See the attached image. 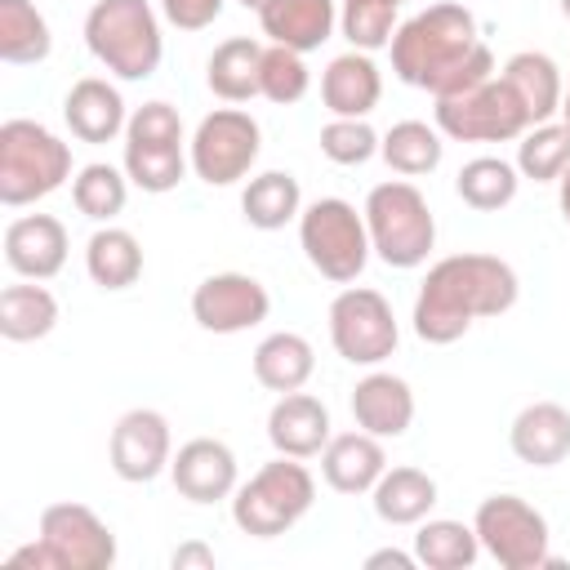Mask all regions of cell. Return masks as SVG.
Masks as SVG:
<instances>
[{
  "instance_id": "cell-1",
  "label": "cell",
  "mask_w": 570,
  "mask_h": 570,
  "mask_svg": "<svg viewBox=\"0 0 570 570\" xmlns=\"http://www.w3.org/2000/svg\"><path fill=\"white\" fill-rule=\"evenodd\" d=\"M387 49L396 80L428 89L432 98L463 94L494 76V53L476 31V13L459 0H436L405 18Z\"/></svg>"
},
{
  "instance_id": "cell-2",
  "label": "cell",
  "mask_w": 570,
  "mask_h": 570,
  "mask_svg": "<svg viewBox=\"0 0 570 570\" xmlns=\"http://www.w3.org/2000/svg\"><path fill=\"white\" fill-rule=\"evenodd\" d=\"M521 294L512 263L499 254H450L428 267L419 298H414V334L432 347L459 343L472 321L503 316Z\"/></svg>"
},
{
  "instance_id": "cell-3",
  "label": "cell",
  "mask_w": 570,
  "mask_h": 570,
  "mask_svg": "<svg viewBox=\"0 0 570 570\" xmlns=\"http://www.w3.org/2000/svg\"><path fill=\"white\" fill-rule=\"evenodd\" d=\"M85 45L116 80L156 76L165 53L151 0H94V9L85 13Z\"/></svg>"
},
{
  "instance_id": "cell-4",
  "label": "cell",
  "mask_w": 570,
  "mask_h": 570,
  "mask_svg": "<svg viewBox=\"0 0 570 570\" xmlns=\"http://www.w3.org/2000/svg\"><path fill=\"white\" fill-rule=\"evenodd\" d=\"M71 178V147L40 120L13 116L0 125V205H36Z\"/></svg>"
},
{
  "instance_id": "cell-5",
  "label": "cell",
  "mask_w": 570,
  "mask_h": 570,
  "mask_svg": "<svg viewBox=\"0 0 570 570\" xmlns=\"http://www.w3.org/2000/svg\"><path fill=\"white\" fill-rule=\"evenodd\" d=\"M361 214L370 227V245L387 267L410 272V267L428 263V254L436 245V218L428 209V196L414 183L392 178V183L370 187Z\"/></svg>"
},
{
  "instance_id": "cell-6",
  "label": "cell",
  "mask_w": 570,
  "mask_h": 570,
  "mask_svg": "<svg viewBox=\"0 0 570 570\" xmlns=\"http://www.w3.org/2000/svg\"><path fill=\"white\" fill-rule=\"evenodd\" d=\"M312 503H316L312 472L298 459L276 454L245 485H236V494H232V521L245 534H254V539H276L285 530H294L312 512Z\"/></svg>"
},
{
  "instance_id": "cell-7",
  "label": "cell",
  "mask_w": 570,
  "mask_h": 570,
  "mask_svg": "<svg viewBox=\"0 0 570 570\" xmlns=\"http://www.w3.org/2000/svg\"><path fill=\"white\" fill-rule=\"evenodd\" d=\"M298 245L307 263L334 285H352L374 254L365 214H356V205L343 196H321L298 214Z\"/></svg>"
},
{
  "instance_id": "cell-8",
  "label": "cell",
  "mask_w": 570,
  "mask_h": 570,
  "mask_svg": "<svg viewBox=\"0 0 570 570\" xmlns=\"http://www.w3.org/2000/svg\"><path fill=\"white\" fill-rule=\"evenodd\" d=\"M191 160L183 151V120L169 102H142L125 125V174L134 187L165 196L187 178Z\"/></svg>"
},
{
  "instance_id": "cell-9",
  "label": "cell",
  "mask_w": 570,
  "mask_h": 570,
  "mask_svg": "<svg viewBox=\"0 0 570 570\" xmlns=\"http://www.w3.org/2000/svg\"><path fill=\"white\" fill-rule=\"evenodd\" d=\"M436 129L454 142H512L530 129V111L503 76L436 98Z\"/></svg>"
},
{
  "instance_id": "cell-10",
  "label": "cell",
  "mask_w": 570,
  "mask_h": 570,
  "mask_svg": "<svg viewBox=\"0 0 570 570\" xmlns=\"http://www.w3.org/2000/svg\"><path fill=\"white\" fill-rule=\"evenodd\" d=\"M330 343L347 365H365V370L383 365L401 343L392 303L370 285L338 289L330 303Z\"/></svg>"
},
{
  "instance_id": "cell-11",
  "label": "cell",
  "mask_w": 570,
  "mask_h": 570,
  "mask_svg": "<svg viewBox=\"0 0 570 570\" xmlns=\"http://www.w3.org/2000/svg\"><path fill=\"white\" fill-rule=\"evenodd\" d=\"M258 151H263V129H258V120H254L249 111H240V107H218V111H209V116L196 125L191 142H187L191 174H196L200 183H209V187H232V183H240V178L254 169Z\"/></svg>"
},
{
  "instance_id": "cell-12",
  "label": "cell",
  "mask_w": 570,
  "mask_h": 570,
  "mask_svg": "<svg viewBox=\"0 0 570 570\" xmlns=\"http://www.w3.org/2000/svg\"><path fill=\"white\" fill-rule=\"evenodd\" d=\"M472 530L481 539V548L503 566V570H534L548 566V517L525 503L521 494H490L476 503Z\"/></svg>"
},
{
  "instance_id": "cell-13",
  "label": "cell",
  "mask_w": 570,
  "mask_h": 570,
  "mask_svg": "<svg viewBox=\"0 0 570 570\" xmlns=\"http://www.w3.org/2000/svg\"><path fill=\"white\" fill-rule=\"evenodd\" d=\"M49 548L53 570H111L116 566V534L111 525L85 503H49L40 512V534Z\"/></svg>"
},
{
  "instance_id": "cell-14",
  "label": "cell",
  "mask_w": 570,
  "mask_h": 570,
  "mask_svg": "<svg viewBox=\"0 0 570 570\" xmlns=\"http://www.w3.org/2000/svg\"><path fill=\"white\" fill-rule=\"evenodd\" d=\"M272 294L249 272H214L191 289V321L209 334H240L263 325Z\"/></svg>"
},
{
  "instance_id": "cell-15",
  "label": "cell",
  "mask_w": 570,
  "mask_h": 570,
  "mask_svg": "<svg viewBox=\"0 0 570 570\" xmlns=\"http://www.w3.org/2000/svg\"><path fill=\"white\" fill-rule=\"evenodd\" d=\"M107 459H111V472L129 485H142V481H156L169 459H174V432H169V419L160 410H125L111 428V441H107Z\"/></svg>"
},
{
  "instance_id": "cell-16",
  "label": "cell",
  "mask_w": 570,
  "mask_h": 570,
  "mask_svg": "<svg viewBox=\"0 0 570 570\" xmlns=\"http://www.w3.org/2000/svg\"><path fill=\"white\" fill-rule=\"evenodd\" d=\"M174 490L191 503H218L236 494V454L218 436H191L169 459Z\"/></svg>"
},
{
  "instance_id": "cell-17",
  "label": "cell",
  "mask_w": 570,
  "mask_h": 570,
  "mask_svg": "<svg viewBox=\"0 0 570 570\" xmlns=\"http://www.w3.org/2000/svg\"><path fill=\"white\" fill-rule=\"evenodd\" d=\"M4 263L22 281H49L67 267V227L53 214H22L4 227Z\"/></svg>"
},
{
  "instance_id": "cell-18",
  "label": "cell",
  "mask_w": 570,
  "mask_h": 570,
  "mask_svg": "<svg viewBox=\"0 0 570 570\" xmlns=\"http://www.w3.org/2000/svg\"><path fill=\"white\" fill-rule=\"evenodd\" d=\"M352 419L361 432L379 436V441H396L410 432L414 423V392L401 374L387 370H370L356 387H352Z\"/></svg>"
},
{
  "instance_id": "cell-19",
  "label": "cell",
  "mask_w": 570,
  "mask_h": 570,
  "mask_svg": "<svg viewBox=\"0 0 570 570\" xmlns=\"http://www.w3.org/2000/svg\"><path fill=\"white\" fill-rule=\"evenodd\" d=\"M330 410L312 392H281V401L267 414V441L276 454L289 459H316L330 445Z\"/></svg>"
},
{
  "instance_id": "cell-20",
  "label": "cell",
  "mask_w": 570,
  "mask_h": 570,
  "mask_svg": "<svg viewBox=\"0 0 570 570\" xmlns=\"http://www.w3.org/2000/svg\"><path fill=\"white\" fill-rule=\"evenodd\" d=\"M379 98H383V71L365 49H347L330 58V67L321 71V102L330 116L365 120L379 107Z\"/></svg>"
},
{
  "instance_id": "cell-21",
  "label": "cell",
  "mask_w": 570,
  "mask_h": 570,
  "mask_svg": "<svg viewBox=\"0 0 570 570\" xmlns=\"http://www.w3.org/2000/svg\"><path fill=\"white\" fill-rule=\"evenodd\" d=\"M383 472H387L383 441L370 436V432H361V428L330 436V445L321 450V476L338 494H370Z\"/></svg>"
},
{
  "instance_id": "cell-22",
  "label": "cell",
  "mask_w": 570,
  "mask_h": 570,
  "mask_svg": "<svg viewBox=\"0 0 570 570\" xmlns=\"http://www.w3.org/2000/svg\"><path fill=\"white\" fill-rule=\"evenodd\" d=\"M338 4L334 0H267L258 9V27L272 45H285L294 53H312L334 36Z\"/></svg>"
},
{
  "instance_id": "cell-23",
  "label": "cell",
  "mask_w": 570,
  "mask_h": 570,
  "mask_svg": "<svg viewBox=\"0 0 570 570\" xmlns=\"http://www.w3.org/2000/svg\"><path fill=\"white\" fill-rule=\"evenodd\" d=\"M508 445L530 468H557L570 454V410L557 401H530L512 419Z\"/></svg>"
},
{
  "instance_id": "cell-24",
  "label": "cell",
  "mask_w": 570,
  "mask_h": 570,
  "mask_svg": "<svg viewBox=\"0 0 570 570\" xmlns=\"http://www.w3.org/2000/svg\"><path fill=\"white\" fill-rule=\"evenodd\" d=\"M62 120L80 142H111L116 134H125L129 116H125V98L116 85H107L102 76H85L67 89L62 98Z\"/></svg>"
},
{
  "instance_id": "cell-25",
  "label": "cell",
  "mask_w": 570,
  "mask_h": 570,
  "mask_svg": "<svg viewBox=\"0 0 570 570\" xmlns=\"http://www.w3.org/2000/svg\"><path fill=\"white\" fill-rule=\"evenodd\" d=\"M205 80L223 102H249L263 94V45L249 36H232L214 45L205 62Z\"/></svg>"
},
{
  "instance_id": "cell-26",
  "label": "cell",
  "mask_w": 570,
  "mask_h": 570,
  "mask_svg": "<svg viewBox=\"0 0 570 570\" xmlns=\"http://www.w3.org/2000/svg\"><path fill=\"white\" fill-rule=\"evenodd\" d=\"M499 76H503V80L517 89V98L525 102L530 125H543V120L561 116V98H566V89H561V71H557V62H552L548 53H539V49H521V53H512V58L503 62Z\"/></svg>"
},
{
  "instance_id": "cell-27",
  "label": "cell",
  "mask_w": 570,
  "mask_h": 570,
  "mask_svg": "<svg viewBox=\"0 0 570 570\" xmlns=\"http://www.w3.org/2000/svg\"><path fill=\"white\" fill-rule=\"evenodd\" d=\"M370 499H374L379 521H387V525H419L436 508V481L423 468L401 463V468H387L379 476Z\"/></svg>"
},
{
  "instance_id": "cell-28",
  "label": "cell",
  "mask_w": 570,
  "mask_h": 570,
  "mask_svg": "<svg viewBox=\"0 0 570 570\" xmlns=\"http://www.w3.org/2000/svg\"><path fill=\"white\" fill-rule=\"evenodd\" d=\"M316 370V352L303 334L276 330L254 347V379L267 392H298Z\"/></svg>"
},
{
  "instance_id": "cell-29",
  "label": "cell",
  "mask_w": 570,
  "mask_h": 570,
  "mask_svg": "<svg viewBox=\"0 0 570 570\" xmlns=\"http://www.w3.org/2000/svg\"><path fill=\"white\" fill-rule=\"evenodd\" d=\"M85 272L98 289H129L142 276V245L125 227H98L85 245Z\"/></svg>"
},
{
  "instance_id": "cell-30",
  "label": "cell",
  "mask_w": 570,
  "mask_h": 570,
  "mask_svg": "<svg viewBox=\"0 0 570 570\" xmlns=\"http://www.w3.org/2000/svg\"><path fill=\"white\" fill-rule=\"evenodd\" d=\"M240 214L258 232H281L285 223H294L303 214V187H298V178L285 174V169H267V174L249 178V187L240 191Z\"/></svg>"
},
{
  "instance_id": "cell-31",
  "label": "cell",
  "mask_w": 570,
  "mask_h": 570,
  "mask_svg": "<svg viewBox=\"0 0 570 570\" xmlns=\"http://www.w3.org/2000/svg\"><path fill=\"white\" fill-rule=\"evenodd\" d=\"M414 557L428 570H468L481 557V539L454 517H423L414 534Z\"/></svg>"
},
{
  "instance_id": "cell-32",
  "label": "cell",
  "mask_w": 570,
  "mask_h": 570,
  "mask_svg": "<svg viewBox=\"0 0 570 570\" xmlns=\"http://www.w3.org/2000/svg\"><path fill=\"white\" fill-rule=\"evenodd\" d=\"M517 187H521V169L512 160H503V156H472L454 178L459 200L468 209H476V214H494V209L512 205Z\"/></svg>"
},
{
  "instance_id": "cell-33",
  "label": "cell",
  "mask_w": 570,
  "mask_h": 570,
  "mask_svg": "<svg viewBox=\"0 0 570 570\" xmlns=\"http://www.w3.org/2000/svg\"><path fill=\"white\" fill-rule=\"evenodd\" d=\"M58 325V298L31 281V285H4L0 289V334L9 343H36Z\"/></svg>"
},
{
  "instance_id": "cell-34",
  "label": "cell",
  "mask_w": 570,
  "mask_h": 570,
  "mask_svg": "<svg viewBox=\"0 0 570 570\" xmlns=\"http://www.w3.org/2000/svg\"><path fill=\"white\" fill-rule=\"evenodd\" d=\"M53 49L49 22L31 0H0V58L9 67L45 62Z\"/></svg>"
},
{
  "instance_id": "cell-35",
  "label": "cell",
  "mask_w": 570,
  "mask_h": 570,
  "mask_svg": "<svg viewBox=\"0 0 570 570\" xmlns=\"http://www.w3.org/2000/svg\"><path fill=\"white\" fill-rule=\"evenodd\" d=\"M379 156L387 160V169H396L405 178H419V174H432L441 165L445 142H441V129L428 125V120H396L383 134Z\"/></svg>"
},
{
  "instance_id": "cell-36",
  "label": "cell",
  "mask_w": 570,
  "mask_h": 570,
  "mask_svg": "<svg viewBox=\"0 0 570 570\" xmlns=\"http://www.w3.org/2000/svg\"><path fill=\"white\" fill-rule=\"evenodd\" d=\"M570 165V129L557 120H543V125H530L517 142V169L521 178H534V183H557Z\"/></svg>"
},
{
  "instance_id": "cell-37",
  "label": "cell",
  "mask_w": 570,
  "mask_h": 570,
  "mask_svg": "<svg viewBox=\"0 0 570 570\" xmlns=\"http://www.w3.org/2000/svg\"><path fill=\"white\" fill-rule=\"evenodd\" d=\"M71 200H76V209H80L85 218L111 223V218L125 209V200H129V174H120L116 165L94 160V165H85V169L71 178Z\"/></svg>"
},
{
  "instance_id": "cell-38",
  "label": "cell",
  "mask_w": 570,
  "mask_h": 570,
  "mask_svg": "<svg viewBox=\"0 0 570 570\" xmlns=\"http://www.w3.org/2000/svg\"><path fill=\"white\" fill-rule=\"evenodd\" d=\"M338 27H343L352 49H365V53L387 49L392 36H396V4H387V0H343Z\"/></svg>"
},
{
  "instance_id": "cell-39",
  "label": "cell",
  "mask_w": 570,
  "mask_h": 570,
  "mask_svg": "<svg viewBox=\"0 0 570 570\" xmlns=\"http://www.w3.org/2000/svg\"><path fill=\"white\" fill-rule=\"evenodd\" d=\"M307 85H312V71H307L303 53H294L285 45H267L263 49V98L267 102L289 107V102H298L307 94Z\"/></svg>"
},
{
  "instance_id": "cell-40",
  "label": "cell",
  "mask_w": 570,
  "mask_h": 570,
  "mask_svg": "<svg viewBox=\"0 0 570 570\" xmlns=\"http://www.w3.org/2000/svg\"><path fill=\"white\" fill-rule=\"evenodd\" d=\"M379 134L370 129V120H352V116H334L330 125H321V156L334 165H365L370 156H379Z\"/></svg>"
},
{
  "instance_id": "cell-41",
  "label": "cell",
  "mask_w": 570,
  "mask_h": 570,
  "mask_svg": "<svg viewBox=\"0 0 570 570\" xmlns=\"http://www.w3.org/2000/svg\"><path fill=\"white\" fill-rule=\"evenodd\" d=\"M223 4L227 0H160V13L178 31H205L223 13Z\"/></svg>"
},
{
  "instance_id": "cell-42",
  "label": "cell",
  "mask_w": 570,
  "mask_h": 570,
  "mask_svg": "<svg viewBox=\"0 0 570 570\" xmlns=\"http://www.w3.org/2000/svg\"><path fill=\"white\" fill-rule=\"evenodd\" d=\"M174 570H187V566H200V570H214V548H205V543H183V548H174Z\"/></svg>"
},
{
  "instance_id": "cell-43",
  "label": "cell",
  "mask_w": 570,
  "mask_h": 570,
  "mask_svg": "<svg viewBox=\"0 0 570 570\" xmlns=\"http://www.w3.org/2000/svg\"><path fill=\"white\" fill-rule=\"evenodd\" d=\"M379 566H396V570H414L419 557L414 552H401V548H379L365 557V570H379Z\"/></svg>"
},
{
  "instance_id": "cell-44",
  "label": "cell",
  "mask_w": 570,
  "mask_h": 570,
  "mask_svg": "<svg viewBox=\"0 0 570 570\" xmlns=\"http://www.w3.org/2000/svg\"><path fill=\"white\" fill-rule=\"evenodd\" d=\"M557 205H561V218L570 223V165H566V174L557 178Z\"/></svg>"
},
{
  "instance_id": "cell-45",
  "label": "cell",
  "mask_w": 570,
  "mask_h": 570,
  "mask_svg": "<svg viewBox=\"0 0 570 570\" xmlns=\"http://www.w3.org/2000/svg\"><path fill=\"white\" fill-rule=\"evenodd\" d=\"M561 125L570 129V89H566V98H561Z\"/></svg>"
},
{
  "instance_id": "cell-46",
  "label": "cell",
  "mask_w": 570,
  "mask_h": 570,
  "mask_svg": "<svg viewBox=\"0 0 570 570\" xmlns=\"http://www.w3.org/2000/svg\"><path fill=\"white\" fill-rule=\"evenodd\" d=\"M236 4H245V9H254V13H258V9L267 4V0H236Z\"/></svg>"
},
{
  "instance_id": "cell-47",
  "label": "cell",
  "mask_w": 570,
  "mask_h": 570,
  "mask_svg": "<svg viewBox=\"0 0 570 570\" xmlns=\"http://www.w3.org/2000/svg\"><path fill=\"white\" fill-rule=\"evenodd\" d=\"M561 13H566V18H570V0H561Z\"/></svg>"
},
{
  "instance_id": "cell-48",
  "label": "cell",
  "mask_w": 570,
  "mask_h": 570,
  "mask_svg": "<svg viewBox=\"0 0 570 570\" xmlns=\"http://www.w3.org/2000/svg\"><path fill=\"white\" fill-rule=\"evenodd\" d=\"M387 4H396V9H401V4H405V0H387Z\"/></svg>"
}]
</instances>
